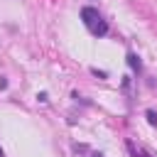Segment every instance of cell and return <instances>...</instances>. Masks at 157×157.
Here are the masks:
<instances>
[{
    "mask_svg": "<svg viewBox=\"0 0 157 157\" xmlns=\"http://www.w3.org/2000/svg\"><path fill=\"white\" fill-rule=\"evenodd\" d=\"M81 20H83V25L88 27V32H91V34H96V37L108 34V22L98 15V10H96V7H83V10H81Z\"/></svg>",
    "mask_w": 157,
    "mask_h": 157,
    "instance_id": "1",
    "label": "cell"
},
{
    "mask_svg": "<svg viewBox=\"0 0 157 157\" xmlns=\"http://www.w3.org/2000/svg\"><path fill=\"white\" fill-rule=\"evenodd\" d=\"M128 64H130V69H132V71H140V69H142V64H140L137 54H132V52L128 54Z\"/></svg>",
    "mask_w": 157,
    "mask_h": 157,
    "instance_id": "2",
    "label": "cell"
},
{
    "mask_svg": "<svg viewBox=\"0 0 157 157\" xmlns=\"http://www.w3.org/2000/svg\"><path fill=\"white\" fill-rule=\"evenodd\" d=\"M145 115H147V123H150V125H157V113H155V110H147Z\"/></svg>",
    "mask_w": 157,
    "mask_h": 157,
    "instance_id": "3",
    "label": "cell"
},
{
    "mask_svg": "<svg viewBox=\"0 0 157 157\" xmlns=\"http://www.w3.org/2000/svg\"><path fill=\"white\" fill-rule=\"evenodd\" d=\"M91 157H101V155H91Z\"/></svg>",
    "mask_w": 157,
    "mask_h": 157,
    "instance_id": "4",
    "label": "cell"
},
{
    "mask_svg": "<svg viewBox=\"0 0 157 157\" xmlns=\"http://www.w3.org/2000/svg\"><path fill=\"white\" fill-rule=\"evenodd\" d=\"M0 157H5V155H2V150H0Z\"/></svg>",
    "mask_w": 157,
    "mask_h": 157,
    "instance_id": "5",
    "label": "cell"
}]
</instances>
